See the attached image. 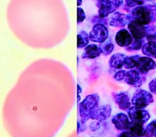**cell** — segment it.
Wrapping results in <instances>:
<instances>
[{"label":"cell","instance_id":"cell-1","mask_svg":"<svg viewBox=\"0 0 156 137\" xmlns=\"http://www.w3.org/2000/svg\"><path fill=\"white\" fill-rule=\"evenodd\" d=\"M100 97L97 94H92L87 96L86 98L79 104V114L80 120L86 123L90 119L91 113L99 106Z\"/></svg>","mask_w":156,"mask_h":137},{"label":"cell","instance_id":"cell-2","mask_svg":"<svg viewBox=\"0 0 156 137\" xmlns=\"http://www.w3.org/2000/svg\"><path fill=\"white\" fill-rule=\"evenodd\" d=\"M123 5V0H100L97 2L98 16L106 18Z\"/></svg>","mask_w":156,"mask_h":137},{"label":"cell","instance_id":"cell-3","mask_svg":"<svg viewBox=\"0 0 156 137\" xmlns=\"http://www.w3.org/2000/svg\"><path fill=\"white\" fill-rule=\"evenodd\" d=\"M153 102L154 99L151 93L141 89L136 90L131 100V103L133 106L138 109H144Z\"/></svg>","mask_w":156,"mask_h":137},{"label":"cell","instance_id":"cell-4","mask_svg":"<svg viewBox=\"0 0 156 137\" xmlns=\"http://www.w3.org/2000/svg\"><path fill=\"white\" fill-rule=\"evenodd\" d=\"M133 58L134 60L135 67L142 74H146L150 70H154L156 68V63L151 58L139 55H134Z\"/></svg>","mask_w":156,"mask_h":137},{"label":"cell","instance_id":"cell-5","mask_svg":"<svg viewBox=\"0 0 156 137\" xmlns=\"http://www.w3.org/2000/svg\"><path fill=\"white\" fill-rule=\"evenodd\" d=\"M131 16L133 20L143 25L151 23V14L146 5H139L131 10Z\"/></svg>","mask_w":156,"mask_h":137},{"label":"cell","instance_id":"cell-6","mask_svg":"<svg viewBox=\"0 0 156 137\" xmlns=\"http://www.w3.org/2000/svg\"><path fill=\"white\" fill-rule=\"evenodd\" d=\"M109 31L106 25L103 24H95L89 34L90 40L97 43H103L108 38Z\"/></svg>","mask_w":156,"mask_h":137},{"label":"cell","instance_id":"cell-7","mask_svg":"<svg viewBox=\"0 0 156 137\" xmlns=\"http://www.w3.org/2000/svg\"><path fill=\"white\" fill-rule=\"evenodd\" d=\"M138 70L136 69H130V70L126 72V77L123 81L126 84L135 87H139L142 85L143 82L145 81L144 78Z\"/></svg>","mask_w":156,"mask_h":137},{"label":"cell","instance_id":"cell-8","mask_svg":"<svg viewBox=\"0 0 156 137\" xmlns=\"http://www.w3.org/2000/svg\"><path fill=\"white\" fill-rule=\"evenodd\" d=\"M128 117L130 121L144 124L149 120L150 114L145 110L138 109L133 106L128 110Z\"/></svg>","mask_w":156,"mask_h":137},{"label":"cell","instance_id":"cell-9","mask_svg":"<svg viewBox=\"0 0 156 137\" xmlns=\"http://www.w3.org/2000/svg\"><path fill=\"white\" fill-rule=\"evenodd\" d=\"M133 20V17L129 15L122 14L119 12H115L113 13L112 16H111L109 25L112 27H124L126 25H128L131 21Z\"/></svg>","mask_w":156,"mask_h":137},{"label":"cell","instance_id":"cell-10","mask_svg":"<svg viewBox=\"0 0 156 137\" xmlns=\"http://www.w3.org/2000/svg\"><path fill=\"white\" fill-rule=\"evenodd\" d=\"M128 30L134 39H143L145 38V26L135 20H132L128 24Z\"/></svg>","mask_w":156,"mask_h":137},{"label":"cell","instance_id":"cell-11","mask_svg":"<svg viewBox=\"0 0 156 137\" xmlns=\"http://www.w3.org/2000/svg\"><path fill=\"white\" fill-rule=\"evenodd\" d=\"M111 106L109 105H104L102 106H97L90 116V119L97 120L99 122H102L106 120L110 116Z\"/></svg>","mask_w":156,"mask_h":137},{"label":"cell","instance_id":"cell-12","mask_svg":"<svg viewBox=\"0 0 156 137\" xmlns=\"http://www.w3.org/2000/svg\"><path fill=\"white\" fill-rule=\"evenodd\" d=\"M112 97L119 109L122 110H128L131 107V101L126 92L112 93Z\"/></svg>","mask_w":156,"mask_h":137},{"label":"cell","instance_id":"cell-13","mask_svg":"<svg viewBox=\"0 0 156 137\" xmlns=\"http://www.w3.org/2000/svg\"><path fill=\"white\" fill-rule=\"evenodd\" d=\"M115 43L119 47L126 48L132 43L133 38L129 31L126 29H120L117 31L115 37Z\"/></svg>","mask_w":156,"mask_h":137},{"label":"cell","instance_id":"cell-14","mask_svg":"<svg viewBox=\"0 0 156 137\" xmlns=\"http://www.w3.org/2000/svg\"><path fill=\"white\" fill-rule=\"evenodd\" d=\"M112 124L118 130H126L130 123V120L127 115L122 113L117 114L112 119Z\"/></svg>","mask_w":156,"mask_h":137},{"label":"cell","instance_id":"cell-15","mask_svg":"<svg viewBox=\"0 0 156 137\" xmlns=\"http://www.w3.org/2000/svg\"><path fill=\"white\" fill-rule=\"evenodd\" d=\"M101 50L97 45H88L85 47L84 52L82 54V58L85 59H94L101 55Z\"/></svg>","mask_w":156,"mask_h":137},{"label":"cell","instance_id":"cell-16","mask_svg":"<svg viewBox=\"0 0 156 137\" xmlns=\"http://www.w3.org/2000/svg\"><path fill=\"white\" fill-rule=\"evenodd\" d=\"M126 58V55H125L124 54H115V55H113L111 57L110 60H109V67H110L111 68L119 70V69L122 68V67H124V63H125Z\"/></svg>","mask_w":156,"mask_h":137},{"label":"cell","instance_id":"cell-17","mask_svg":"<svg viewBox=\"0 0 156 137\" xmlns=\"http://www.w3.org/2000/svg\"><path fill=\"white\" fill-rule=\"evenodd\" d=\"M143 125V123L130 121L129 125L126 130L128 131L132 136L140 137L145 133V128H144Z\"/></svg>","mask_w":156,"mask_h":137},{"label":"cell","instance_id":"cell-18","mask_svg":"<svg viewBox=\"0 0 156 137\" xmlns=\"http://www.w3.org/2000/svg\"><path fill=\"white\" fill-rule=\"evenodd\" d=\"M142 52L145 56L156 59V42L149 41L144 44L142 48Z\"/></svg>","mask_w":156,"mask_h":137},{"label":"cell","instance_id":"cell-19","mask_svg":"<svg viewBox=\"0 0 156 137\" xmlns=\"http://www.w3.org/2000/svg\"><path fill=\"white\" fill-rule=\"evenodd\" d=\"M89 34L85 31H80V33L77 34V48L83 49L87 47L89 44Z\"/></svg>","mask_w":156,"mask_h":137},{"label":"cell","instance_id":"cell-20","mask_svg":"<svg viewBox=\"0 0 156 137\" xmlns=\"http://www.w3.org/2000/svg\"><path fill=\"white\" fill-rule=\"evenodd\" d=\"M143 39H133L132 43L129 45L128 47L126 48V50L127 52H135V51H139V49H142V46L144 45Z\"/></svg>","mask_w":156,"mask_h":137},{"label":"cell","instance_id":"cell-21","mask_svg":"<svg viewBox=\"0 0 156 137\" xmlns=\"http://www.w3.org/2000/svg\"><path fill=\"white\" fill-rule=\"evenodd\" d=\"M156 135V120H153L145 128V133L140 137H153Z\"/></svg>","mask_w":156,"mask_h":137},{"label":"cell","instance_id":"cell-22","mask_svg":"<svg viewBox=\"0 0 156 137\" xmlns=\"http://www.w3.org/2000/svg\"><path fill=\"white\" fill-rule=\"evenodd\" d=\"M99 47H100L101 52L103 55H109L113 51L114 45L111 41H104L103 43H101Z\"/></svg>","mask_w":156,"mask_h":137},{"label":"cell","instance_id":"cell-23","mask_svg":"<svg viewBox=\"0 0 156 137\" xmlns=\"http://www.w3.org/2000/svg\"><path fill=\"white\" fill-rule=\"evenodd\" d=\"M145 38L148 40V41L156 42V26L151 25V26H145Z\"/></svg>","mask_w":156,"mask_h":137},{"label":"cell","instance_id":"cell-24","mask_svg":"<svg viewBox=\"0 0 156 137\" xmlns=\"http://www.w3.org/2000/svg\"><path fill=\"white\" fill-rule=\"evenodd\" d=\"M126 5L124 9L126 11H130V9H133V8L139 5H143L145 3V0H125Z\"/></svg>","mask_w":156,"mask_h":137},{"label":"cell","instance_id":"cell-25","mask_svg":"<svg viewBox=\"0 0 156 137\" xmlns=\"http://www.w3.org/2000/svg\"><path fill=\"white\" fill-rule=\"evenodd\" d=\"M145 5L148 9L151 14V23L156 22V4H148Z\"/></svg>","mask_w":156,"mask_h":137},{"label":"cell","instance_id":"cell-26","mask_svg":"<svg viewBox=\"0 0 156 137\" xmlns=\"http://www.w3.org/2000/svg\"><path fill=\"white\" fill-rule=\"evenodd\" d=\"M91 22L95 25V24H103V25H106L107 24V21H106V18H101L99 16H94L91 18Z\"/></svg>","mask_w":156,"mask_h":137},{"label":"cell","instance_id":"cell-27","mask_svg":"<svg viewBox=\"0 0 156 137\" xmlns=\"http://www.w3.org/2000/svg\"><path fill=\"white\" fill-rule=\"evenodd\" d=\"M86 19V14L83 9L77 7V23H81Z\"/></svg>","mask_w":156,"mask_h":137},{"label":"cell","instance_id":"cell-28","mask_svg":"<svg viewBox=\"0 0 156 137\" xmlns=\"http://www.w3.org/2000/svg\"><path fill=\"white\" fill-rule=\"evenodd\" d=\"M126 71L124 70H119V71H117L116 73L114 75V78H115V81H123L124 78L126 77Z\"/></svg>","mask_w":156,"mask_h":137},{"label":"cell","instance_id":"cell-29","mask_svg":"<svg viewBox=\"0 0 156 137\" xmlns=\"http://www.w3.org/2000/svg\"><path fill=\"white\" fill-rule=\"evenodd\" d=\"M148 88H149L151 93L156 94V78L150 81L149 84H148Z\"/></svg>","mask_w":156,"mask_h":137},{"label":"cell","instance_id":"cell-30","mask_svg":"<svg viewBox=\"0 0 156 137\" xmlns=\"http://www.w3.org/2000/svg\"><path fill=\"white\" fill-rule=\"evenodd\" d=\"M86 124L85 123L82 122L81 120L80 121H77V133H80V132H83V131L86 130Z\"/></svg>","mask_w":156,"mask_h":137},{"label":"cell","instance_id":"cell-31","mask_svg":"<svg viewBox=\"0 0 156 137\" xmlns=\"http://www.w3.org/2000/svg\"><path fill=\"white\" fill-rule=\"evenodd\" d=\"M100 123L99 121H97V120L92 122V123H90V130L92 131V132H94V131L96 130H98V129H100Z\"/></svg>","mask_w":156,"mask_h":137},{"label":"cell","instance_id":"cell-32","mask_svg":"<svg viewBox=\"0 0 156 137\" xmlns=\"http://www.w3.org/2000/svg\"><path fill=\"white\" fill-rule=\"evenodd\" d=\"M117 137H133L130 135L129 132L126 130H123L121 133H119V135H117Z\"/></svg>","mask_w":156,"mask_h":137},{"label":"cell","instance_id":"cell-33","mask_svg":"<svg viewBox=\"0 0 156 137\" xmlns=\"http://www.w3.org/2000/svg\"><path fill=\"white\" fill-rule=\"evenodd\" d=\"M76 89H77V102H80V94H81V92H82L81 87H80L79 84H77V86H76Z\"/></svg>","mask_w":156,"mask_h":137},{"label":"cell","instance_id":"cell-34","mask_svg":"<svg viewBox=\"0 0 156 137\" xmlns=\"http://www.w3.org/2000/svg\"><path fill=\"white\" fill-rule=\"evenodd\" d=\"M82 5V0H77V7Z\"/></svg>","mask_w":156,"mask_h":137},{"label":"cell","instance_id":"cell-35","mask_svg":"<svg viewBox=\"0 0 156 137\" xmlns=\"http://www.w3.org/2000/svg\"><path fill=\"white\" fill-rule=\"evenodd\" d=\"M154 137H156V135H154Z\"/></svg>","mask_w":156,"mask_h":137},{"label":"cell","instance_id":"cell-36","mask_svg":"<svg viewBox=\"0 0 156 137\" xmlns=\"http://www.w3.org/2000/svg\"><path fill=\"white\" fill-rule=\"evenodd\" d=\"M97 1H100V0H97Z\"/></svg>","mask_w":156,"mask_h":137}]
</instances>
